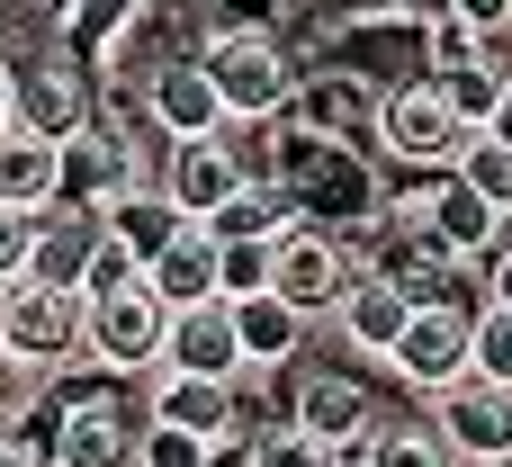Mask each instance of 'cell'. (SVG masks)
<instances>
[{"label": "cell", "mask_w": 512, "mask_h": 467, "mask_svg": "<svg viewBox=\"0 0 512 467\" xmlns=\"http://www.w3.org/2000/svg\"><path fill=\"white\" fill-rule=\"evenodd\" d=\"M207 467H261V459H252V432H225V441L207 450Z\"/></svg>", "instance_id": "d590c367"}, {"label": "cell", "mask_w": 512, "mask_h": 467, "mask_svg": "<svg viewBox=\"0 0 512 467\" xmlns=\"http://www.w3.org/2000/svg\"><path fill=\"white\" fill-rule=\"evenodd\" d=\"M9 126H27V135H45V144L81 135V126H90V81H81L72 63H27V72L9 81Z\"/></svg>", "instance_id": "8fae6325"}, {"label": "cell", "mask_w": 512, "mask_h": 467, "mask_svg": "<svg viewBox=\"0 0 512 467\" xmlns=\"http://www.w3.org/2000/svg\"><path fill=\"white\" fill-rule=\"evenodd\" d=\"M144 108H153V126L180 144V135H216L225 126V99H216V81H207V63L198 54H162L153 72H144Z\"/></svg>", "instance_id": "7c38bea8"}, {"label": "cell", "mask_w": 512, "mask_h": 467, "mask_svg": "<svg viewBox=\"0 0 512 467\" xmlns=\"http://www.w3.org/2000/svg\"><path fill=\"white\" fill-rule=\"evenodd\" d=\"M432 423H441V441L459 459H512V387L486 378V369H468L459 387H441L432 396Z\"/></svg>", "instance_id": "52a82bcc"}, {"label": "cell", "mask_w": 512, "mask_h": 467, "mask_svg": "<svg viewBox=\"0 0 512 467\" xmlns=\"http://www.w3.org/2000/svg\"><path fill=\"white\" fill-rule=\"evenodd\" d=\"M0 467H54V459H45V441H27V432H9V441H0Z\"/></svg>", "instance_id": "8d00e7d4"}, {"label": "cell", "mask_w": 512, "mask_h": 467, "mask_svg": "<svg viewBox=\"0 0 512 467\" xmlns=\"http://www.w3.org/2000/svg\"><path fill=\"white\" fill-rule=\"evenodd\" d=\"M432 81H441V99H450L468 126H486V117H495V99L512 90V81L495 72V63H486V54H477V63H459V72H432Z\"/></svg>", "instance_id": "484cf974"}, {"label": "cell", "mask_w": 512, "mask_h": 467, "mask_svg": "<svg viewBox=\"0 0 512 467\" xmlns=\"http://www.w3.org/2000/svg\"><path fill=\"white\" fill-rule=\"evenodd\" d=\"M486 297H495V306H512V243H495V252H486Z\"/></svg>", "instance_id": "e575fe53"}, {"label": "cell", "mask_w": 512, "mask_h": 467, "mask_svg": "<svg viewBox=\"0 0 512 467\" xmlns=\"http://www.w3.org/2000/svg\"><path fill=\"white\" fill-rule=\"evenodd\" d=\"M252 459L261 467H333V441H315L306 423H261L252 432Z\"/></svg>", "instance_id": "4316f807"}, {"label": "cell", "mask_w": 512, "mask_h": 467, "mask_svg": "<svg viewBox=\"0 0 512 467\" xmlns=\"http://www.w3.org/2000/svg\"><path fill=\"white\" fill-rule=\"evenodd\" d=\"M414 306H423V297H405V288H396L387 270H351V288L333 297V333H342V342H351L360 360H387Z\"/></svg>", "instance_id": "4fadbf2b"}, {"label": "cell", "mask_w": 512, "mask_h": 467, "mask_svg": "<svg viewBox=\"0 0 512 467\" xmlns=\"http://www.w3.org/2000/svg\"><path fill=\"white\" fill-rule=\"evenodd\" d=\"M162 333H171V306L153 297V279L81 297V360L99 369H162Z\"/></svg>", "instance_id": "3957f363"}, {"label": "cell", "mask_w": 512, "mask_h": 467, "mask_svg": "<svg viewBox=\"0 0 512 467\" xmlns=\"http://www.w3.org/2000/svg\"><path fill=\"white\" fill-rule=\"evenodd\" d=\"M0 126H9V117H0Z\"/></svg>", "instance_id": "b9f144b4"}, {"label": "cell", "mask_w": 512, "mask_h": 467, "mask_svg": "<svg viewBox=\"0 0 512 467\" xmlns=\"http://www.w3.org/2000/svg\"><path fill=\"white\" fill-rule=\"evenodd\" d=\"M333 467H378V459H369V441H342V450H333Z\"/></svg>", "instance_id": "74e56055"}, {"label": "cell", "mask_w": 512, "mask_h": 467, "mask_svg": "<svg viewBox=\"0 0 512 467\" xmlns=\"http://www.w3.org/2000/svg\"><path fill=\"white\" fill-rule=\"evenodd\" d=\"M459 467H512V459H459Z\"/></svg>", "instance_id": "60d3db41"}, {"label": "cell", "mask_w": 512, "mask_h": 467, "mask_svg": "<svg viewBox=\"0 0 512 467\" xmlns=\"http://www.w3.org/2000/svg\"><path fill=\"white\" fill-rule=\"evenodd\" d=\"M99 216H108V234H117L135 261H153L171 234H189V225H198V216H180V207H171V189H162V180H135V189H117Z\"/></svg>", "instance_id": "ffe728a7"}, {"label": "cell", "mask_w": 512, "mask_h": 467, "mask_svg": "<svg viewBox=\"0 0 512 467\" xmlns=\"http://www.w3.org/2000/svg\"><path fill=\"white\" fill-rule=\"evenodd\" d=\"M162 360H171V369H207V378H243V333H234V297H198V306H171Z\"/></svg>", "instance_id": "5bb4252c"}, {"label": "cell", "mask_w": 512, "mask_h": 467, "mask_svg": "<svg viewBox=\"0 0 512 467\" xmlns=\"http://www.w3.org/2000/svg\"><path fill=\"white\" fill-rule=\"evenodd\" d=\"M459 180L512 216V144H504V135H486V126H477V135H468V153H459Z\"/></svg>", "instance_id": "d4e9b609"}, {"label": "cell", "mask_w": 512, "mask_h": 467, "mask_svg": "<svg viewBox=\"0 0 512 467\" xmlns=\"http://www.w3.org/2000/svg\"><path fill=\"white\" fill-rule=\"evenodd\" d=\"M99 243H108V216H99L90 198H45V207H36V252H27V270L54 279V288H81L90 261H99Z\"/></svg>", "instance_id": "9c48e42d"}, {"label": "cell", "mask_w": 512, "mask_h": 467, "mask_svg": "<svg viewBox=\"0 0 512 467\" xmlns=\"http://www.w3.org/2000/svg\"><path fill=\"white\" fill-rule=\"evenodd\" d=\"M144 279H153V297H162V306L225 297V243H216V225H189V234H171V243L144 261Z\"/></svg>", "instance_id": "e0dca14e"}, {"label": "cell", "mask_w": 512, "mask_h": 467, "mask_svg": "<svg viewBox=\"0 0 512 467\" xmlns=\"http://www.w3.org/2000/svg\"><path fill=\"white\" fill-rule=\"evenodd\" d=\"M234 333H243V369H279V360H297L306 315L279 288H252V297H234Z\"/></svg>", "instance_id": "7402d4cb"}, {"label": "cell", "mask_w": 512, "mask_h": 467, "mask_svg": "<svg viewBox=\"0 0 512 467\" xmlns=\"http://www.w3.org/2000/svg\"><path fill=\"white\" fill-rule=\"evenodd\" d=\"M207 225H216V234H270V243H279L288 225H306V207H297V189H288V180H243Z\"/></svg>", "instance_id": "603a6c76"}, {"label": "cell", "mask_w": 512, "mask_h": 467, "mask_svg": "<svg viewBox=\"0 0 512 467\" xmlns=\"http://www.w3.org/2000/svg\"><path fill=\"white\" fill-rule=\"evenodd\" d=\"M441 9H450V18H468L477 36H486V27H512V0H441Z\"/></svg>", "instance_id": "d6a6232c"}, {"label": "cell", "mask_w": 512, "mask_h": 467, "mask_svg": "<svg viewBox=\"0 0 512 467\" xmlns=\"http://www.w3.org/2000/svg\"><path fill=\"white\" fill-rule=\"evenodd\" d=\"M387 369H396L414 396L459 387V378L477 369V306H459V297H423V306L405 315V333H396Z\"/></svg>", "instance_id": "277c9868"}, {"label": "cell", "mask_w": 512, "mask_h": 467, "mask_svg": "<svg viewBox=\"0 0 512 467\" xmlns=\"http://www.w3.org/2000/svg\"><path fill=\"white\" fill-rule=\"evenodd\" d=\"M198 63H207L225 117H288L297 108V63L279 54L270 27H207Z\"/></svg>", "instance_id": "6da1fadb"}, {"label": "cell", "mask_w": 512, "mask_h": 467, "mask_svg": "<svg viewBox=\"0 0 512 467\" xmlns=\"http://www.w3.org/2000/svg\"><path fill=\"white\" fill-rule=\"evenodd\" d=\"M486 135H504V144H512V90L495 99V117H486Z\"/></svg>", "instance_id": "f35d334b"}, {"label": "cell", "mask_w": 512, "mask_h": 467, "mask_svg": "<svg viewBox=\"0 0 512 467\" xmlns=\"http://www.w3.org/2000/svg\"><path fill=\"white\" fill-rule=\"evenodd\" d=\"M27 252H36V216L27 207H0V279H18Z\"/></svg>", "instance_id": "4dcf8cb0"}, {"label": "cell", "mask_w": 512, "mask_h": 467, "mask_svg": "<svg viewBox=\"0 0 512 467\" xmlns=\"http://www.w3.org/2000/svg\"><path fill=\"white\" fill-rule=\"evenodd\" d=\"M27 396H36V369H27L18 351H0V423H9V414H27Z\"/></svg>", "instance_id": "1f68e13d"}, {"label": "cell", "mask_w": 512, "mask_h": 467, "mask_svg": "<svg viewBox=\"0 0 512 467\" xmlns=\"http://www.w3.org/2000/svg\"><path fill=\"white\" fill-rule=\"evenodd\" d=\"M279 0H216V27H270Z\"/></svg>", "instance_id": "836d02e7"}, {"label": "cell", "mask_w": 512, "mask_h": 467, "mask_svg": "<svg viewBox=\"0 0 512 467\" xmlns=\"http://www.w3.org/2000/svg\"><path fill=\"white\" fill-rule=\"evenodd\" d=\"M144 414H153V423H180V432H198V441H225V432H243V378H207V369H171V360H162Z\"/></svg>", "instance_id": "ba28073f"}, {"label": "cell", "mask_w": 512, "mask_h": 467, "mask_svg": "<svg viewBox=\"0 0 512 467\" xmlns=\"http://www.w3.org/2000/svg\"><path fill=\"white\" fill-rule=\"evenodd\" d=\"M216 441H198V432H180V423H153L144 414V432H135V467H207Z\"/></svg>", "instance_id": "83f0119b"}, {"label": "cell", "mask_w": 512, "mask_h": 467, "mask_svg": "<svg viewBox=\"0 0 512 467\" xmlns=\"http://www.w3.org/2000/svg\"><path fill=\"white\" fill-rule=\"evenodd\" d=\"M351 270H360V261L342 252V234H324L315 216H306V225H288V234L270 243V288H279L306 324H324V315H333V297L351 288Z\"/></svg>", "instance_id": "8992f818"}, {"label": "cell", "mask_w": 512, "mask_h": 467, "mask_svg": "<svg viewBox=\"0 0 512 467\" xmlns=\"http://www.w3.org/2000/svg\"><path fill=\"white\" fill-rule=\"evenodd\" d=\"M414 207H423V225H432L459 261H477V252H495V243H504V207H495V198H477L459 171H441Z\"/></svg>", "instance_id": "2e32d148"}, {"label": "cell", "mask_w": 512, "mask_h": 467, "mask_svg": "<svg viewBox=\"0 0 512 467\" xmlns=\"http://www.w3.org/2000/svg\"><path fill=\"white\" fill-rule=\"evenodd\" d=\"M162 189H171V207L180 216H216L234 189H243V162H234V144H225V126L216 135H180L171 153H162Z\"/></svg>", "instance_id": "30bf717a"}, {"label": "cell", "mask_w": 512, "mask_h": 467, "mask_svg": "<svg viewBox=\"0 0 512 467\" xmlns=\"http://www.w3.org/2000/svg\"><path fill=\"white\" fill-rule=\"evenodd\" d=\"M216 243H225V297L270 288V234H216Z\"/></svg>", "instance_id": "f1b7e54d"}, {"label": "cell", "mask_w": 512, "mask_h": 467, "mask_svg": "<svg viewBox=\"0 0 512 467\" xmlns=\"http://www.w3.org/2000/svg\"><path fill=\"white\" fill-rule=\"evenodd\" d=\"M477 369L512 387V306H495V297L477 306Z\"/></svg>", "instance_id": "f546056e"}, {"label": "cell", "mask_w": 512, "mask_h": 467, "mask_svg": "<svg viewBox=\"0 0 512 467\" xmlns=\"http://www.w3.org/2000/svg\"><path fill=\"white\" fill-rule=\"evenodd\" d=\"M45 198H63V144L27 135V126H0V207L36 216Z\"/></svg>", "instance_id": "44dd1931"}, {"label": "cell", "mask_w": 512, "mask_h": 467, "mask_svg": "<svg viewBox=\"0 0 512 467\" xmlns=\"http://www.w3.org/2000/svg\"><path fill=\"white\" fill-rule=\"evenodd\" d=\"M144 180V162H135V144L117 135V126H81V135H63V198H90V207H108L117 189H135Z\"/></svg>", "instance_id": "9a60e30c"}, {"label": "cell", "mask_w": 512, "mask_h": 467, "mask_svg": "<svg viewBox=\"0 0 512 467\" xmlns=\"http://www.w3.org/2000/svg\"><path fill=\"white\" fill-rule=\"evenodd\" d=\"M378 153L396 162V171H423V180H441V171H459V153H468V117L441 99V81H396L387 99H378Z\"/></svg>", "instance_id": "7a4b0ae2"}, {"label": "cell", "mask_w": 512, "mask_h": 467, "mask_svg": "<svg viewBox=\"0 0 512 467\" xmlns=\"http://www.w3.org/2000/svg\"><path fill=\"white\" fill-rule=\"evenodd\" d=\"M288 423H306L315 441H369V423H378V405H369V387L360 378H342V369H315L306 387H297V414Z\"/></svg>", "instance_id": "d6986e66"}, {"label": "cell", "mask_w": 512, "mask_h": 467, "mask_svg": "<svg viewBox=\"0 0 512 467\" xmlns=\"http://www.w3.org/2000/svg\"><path fill=\"white\" fill-rule=\"evenodd\" d=\"M135 432L126 405H72L54 414V467H135Z\"/></svg>", "instance_id": "ac0fdd59"}, {"label": "cell", "mask_w": 512, "mask_h": 467, "mask_svg": "<svg viewBox=\"0 0 512 467\" xmlns=\"http://www.w3.org/2000/svg\"><path fill=\"white\" fill-rule=\"evenodd\" d=\"M0 351H18L27 369H63L81 351V288H54L36 270L0 279Z\"/></svg>", "instance_id": "5b68a950"}, {"label": "cell", "mask_w": 512, "mask_h": 467, "mask_svg": "<svg viewBox=\"0 0 512 467\" xmlns=\"http://www.w3.org/2000/svg\"><path fill=\"white\" fill-rule=\"evenodd\" d=\"M9 81H18V63H0V117H9Z\"/></svg>", "instance_id": "ab89813d"}, {"label": "cell", "mask_w": 512, "mask_h": 467, "mask_svg": "<svg viewBox=\"0 0 512 467\" xmlns=\"http://www.w3.org/2000/svg\"><path fill=\"white\" fill-rule=\"evenodd\" d=\"M369 459L378 467H459V450L441 441V423H369Z\"/></svg>", "instance_id": "cb8c5ba5"}]
</instances>
